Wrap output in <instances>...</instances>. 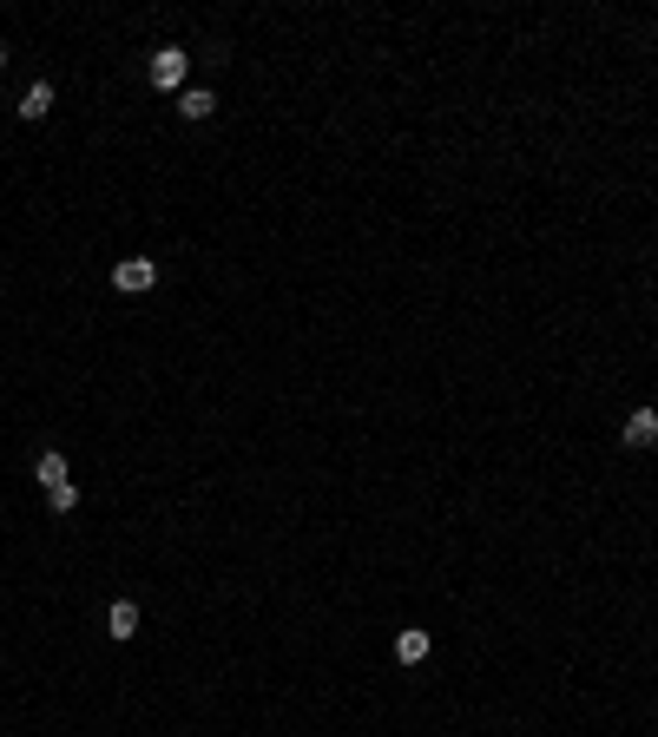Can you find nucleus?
<instances>
[{"mask_svg":"<svg viewBox=\"0 0 658 737\" xmlns=\"http://www.w3.org/2000/svg\"><path fill=\"white\" fill-rule=\"evenodd\" d=\"M20 119H47V112H53V86H47V79H33V86H27V93H20Z\"/></svg>","mask_w":658,"mask_h":737,"instance_id":"5","label":"nucleus"},{"mask_svg":"<svg viewBox=\"0 0 658 737\" xmlns=\"http://www.w3.org/2000/svg\"><path fill=\"white\" fill-rule=\"evenodd\" d=\"M106 632H112L119 645L139 639V606H132V599H112V606H106Z\"/></svg>","mask_w":658,"mask_h":737,"instance_id":"4","label":"nucleus"},{"mask_svg":"<svg viewBox=\"0 0 658 737\" xmlns=\"http://www.w3.org/2000/svg\"><path fill=\"white\" fill-rule=\"evenodd\" d=\"M0 66H7V47H0Z\"/></svg>","mask_w":658,"mask_h":737,"instance_id":"10","label":"nucleus"},{"mask_svg":"<svg viewBox=\"0 0 658 737\" xmlns=\"http://www.w3.org/2000/svg\"><path fill=\"white\" fill-rule=\"evenodd\" d=\"M33 474H40V487H47V494H53V487H66V481H73V474H66V455H60V448H47V455L33 461Z\"/></svg>","mask_w":658,"mask_h":737,"instance_id":"8","label":"nucleus"},{"mask_svg":"<svg viewBox=\"0 0 658 737\" xmlns=\"http://www.w3.org/2000/svg\"><path fill=\"white\" fill-rule=\"evenodd\" d=\"M152 283H158L152 257H126V264H112V290H126V297H145Z\"/></svg>","mask_w":658,"mask_h":737,"instance_id":"2","label":"nucleus"},{"mask_svg":"<svg viewBox=\"0 0 658 737\" xmlns=\"http://www.w3.org/2000/svg\"><path fill=\"white\" fill-rule=\"evenodd\" d=\"M395 659H402V665H422L428 659V632L422 626H402V632H395Z\"/></svg>","mask_w":658,"mask_h":737,"instance_id":"7","label":"nucleus"},{"mask_svg":"<svg viewBox=\"0 0 658 737\" xmlns=\"http://www.w3.org/2000/svg\"><path fill=\"white\" fill-rule=\"evenodd\" d=\"M185 73H191L185 47H158L152 53V86H158V93H185Z\"/></svg>","mask_w":658,"mask_h":737,"instance_id":"1","label":"nucleus"},{"mask_svg":"<svg viewBox=\"0 0 658 737\" xmlns=\"http://www.w3.org/2000/svg\"><path fill=\"white\" fill-rule=\"evenodd\" d=\"M619 435H626V448H652L658 441V408H632Z\"/></svg>","mask_w":658,"mask_h":737,"instance_id":"3","label":"nucleus"},{"mask_svg":"<svg viewBox=\"0 0 658 737\" xmlns=\"http://www.w3.org/2000/svg\"><path fill=\"white\" fill-rule=\"evenodd\" d=\"M47 501H53V514H73V507H79V487H73V481H66V487H53Z\"/></svg>","mask_w":658,"mask_h":737,"instance_id":"9","label":"nucleus"},{"mask_svg":"<svg viewBox=\"0 0 658 737\" xmlns=\"http://www.w3.org/2000/svg\"><path fill=\"white\" fill-rule=\"evenodd\" d=\"M211 112H218V99L204 93V86H185V93H178V119H191V126H198V119H211Z\"/></svg>","mask_w":658,"mask_h":737,"instance_id":"6","label":"nucleus"}]
</instances>
